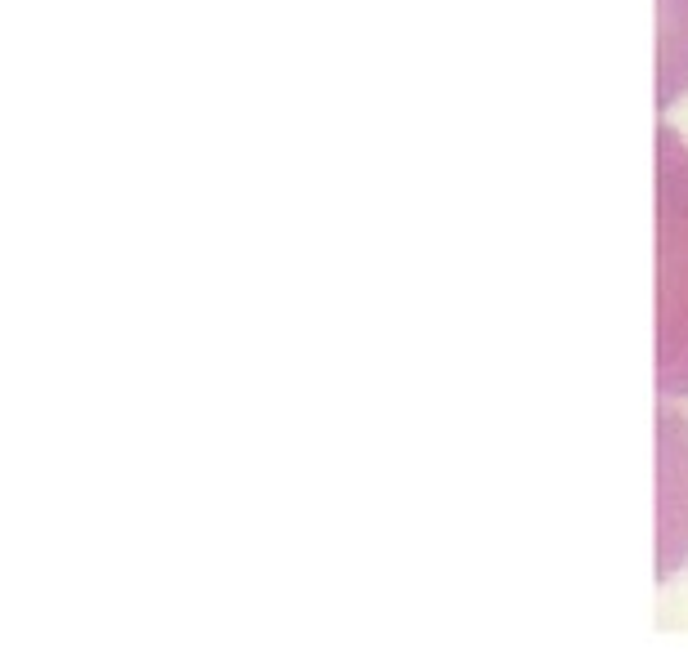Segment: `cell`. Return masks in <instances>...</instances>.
I'll return each instance as SVG.
<instances>
[{
	"label": "cell",
	"mask_w": 688,
	"mask_h": 652,
	"mask_svg": "<svg viewBox=\"0 0 688 652\" xmlns=\"http://www.w3.org/2000/svg\"><path fill=\"white\" fill-rule=\"evenodd\" d=\"M657 389L688 398V143L657 134Z\"/></svg>",
	"instance_id": "cell-1"
}]
</instances>
